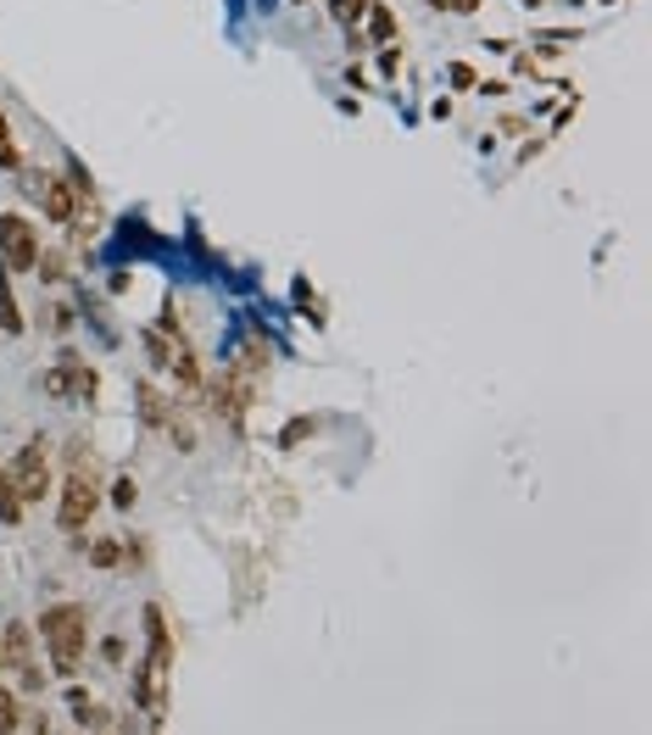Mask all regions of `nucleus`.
<instances>
[{
	"label": "nucleus",
	"instance_id": "obj_22",
	"mask_svg": "<svg viewBox=\"0 0 652 735\" xmlns=\"http://www.w3.org/2000/svg\"><path fill=\"white\" fill-rule=\"evenodd\" d=\"M0 479H7V474H0Z\"/></svg>",
	"mask_w": 652,
	"mask_h": 735
},
{
	"label": "nucleus",
	"instance_id": "obj_12",
	"mask_svg": "<svg viewBox=\"0 0 652 735\" xmlns=\"http://www.w3.org/2000/svg\"><path fill=\"white\" fill-rule=\"evenodd\" d=\"M34 273H39L45 284H62V279H67V257H62V252H45V245H39V262H34Z\"/></svg>",
	"mask_w": 652,
	"mask_h": 735
},
{
	"label": "nucleus",
	"instance_id": "obj_3",
	"mask_svg": "<svg viewBox=\"0 0 652 735\" xmlns=\"http://www.w3.org/2000/svg\"><path fill=\"white\" fill-rule=\"evenodd\" d=\"M7 490L28 507V502H39V497H51V446L34 434L28 446L12 457V468H7Z\"/></svg>",
	"mask_w": 652,
	"mask_h": 735
},
{
	"label": "nucleus",
	"instance_id": "obj_11",
	"mask_svg": "<svg viewBox=\"0 0 652 735\" xmlns=\"http://www.w3.org/2000/svg\"><path fill=\"white\" fill-rule=\"evenodd\" d=\"M362 23H368V34H374V39H385V45L396 39V17H391V12L380 7V0H368V12H362Z\"/></svg>",
	"mask_w": 652,
	"mask_h": 735
},
{
	"label": "nucleus",
	"instance_id": "obj_6",
	"mask_svg": "<svg viewBox=\"0 0 652 735\" xmlns=\"http://www.w3.org/2000/svg\"><path fill=\"white\" fill-rule=\"evenodd\" d=\"M0 652H7V674L34 663V624H7L0 629Z\"/></svg>",
	"mask_w": 652,
	"mask_h": 735
},
{
	"label": "nucleus",
	"instance_id": "obj_21",
	"mask_svg": "<svg viewBox=\"0 0 652 735\" xmlns=\"http://www.w3.org/2000/svg\"><path fill=\"white\" fill-rule=\"evenodd\" d=\"M0 674H7V652H0Z\"/></svg>",
	"mask_w": 652,
	"mask_h": 735
},
{
	"label": "nucleus",
	"instance_id": "obj_5",
	"mask_svg": "<svg viewBox=\"0 0 652 735\" xmlns=\"http://www.w3.org/2000/svg\"><path fill=\"white\" fill-rule=\"evenodd\" d=\"M34 189H39L45 218H51L57 229H73L78 223V184H73V173H39Z\"/></svg>",
	"mask_w": 652,
	"mask_h": 735
},
{
	"label": "nucleus",
	"instance_id": "obj_13",
	"mask_svg": "<svg viewBox=\"0 0 652 735\" xmlns=\"http://www.w3.org/2000/svg\"><path fill=\"white\" fill-rule=\"evenodd\" d=\"M0 168H7V173H17V168H23V151H17V139H12L7 112H0Z\"/></svg>",
	"mask_w": 652,
	"mask_h": 735
},
{
	"label": "nucleus",
	"instance_id": "obj_10",
	"mask_svg": "<svg viewBox=\"0 0 652 735\" xmlns=\"http://www.w3.org/2000/svg\"><path fill=\"white\" fill-rule=\"evenodd\" d=\"M0 329L7 334H23L28 323H23V313H17V302H12V279L0 273Z\"/></svg>",
	"mask_w": 652,
	"mask_h": 735
},
{
	"label": "nucleus",
	"instance_id": "obj_8",
	"mask_svg": "<svg viewBox=\"0 0 652 735\" xmlns=\"http://www.w3.org/2000/svg\"><path fill=\"white\" fill-rule=\"evenodd\" d=\"M84 558H89V568H123V541L118 535H96V541L84 547Z\"/></svg>",
	"mask_w": 652,
	"mask_h": 735
},
{
	"label": "nucleus",
	"instance_id": "obj_23",
	"mask_svg": "<svg viewBox=\"0 0 652 735\" xmlns=\"http://www.w3.org/2000/svg\"><path fill=\"white\" fill-rule=\"evenodd\" d=\"M78 735H84V730H78Z\"/></svg>",
	"mask_w": 652,
	"mask_h": 735
},
{
	"label": "nucleus",
	"instance_id": "obj_1",
	"mask_svg": "<svg viewBox=\"0 0 652 735\" xmlns=\"http://www.w3.org/2000/svg\"><path fill=\"white\" fill-rule=\"evenodd\" d=\"M39 641H45V658H51V674L67 685L84 674V652H89V613L84 602H51L39 608Z\"/></svg>",
	"mask_w": 652,
	"mask_h": 735
},
{
	"label": "nucleus",
	"instance_id": "obj_18",
	"mask_svg": "<svg viewBox=\"0 0 652 735\" xmlns=\"http://www.w3.org/2000/svg\"><path fill=\"white\" fill-rule=\"evenodd\" d=\"M307 429H312V424H307V418H296V424H291V429H285V446H296V440H302V434H307Z\"/></svg>",
	"mask_w": 652,
	"mask_h": 735
},
{
	"label": "nucleus",
	"instance_id": "obj_16",
	"mask_svg": "<svg viewBox=\"0 0 652 735\" xmlns=\"http://www.w3.org/2000/svg\"><path fill=\"white\" fill-rule=\"evenodd\" d=\"M107 502H112L118 513H128V507L139 502V490H134V479H118V485H112V497H107Z\"/></svg>",
	"mask_w": 652,
	"mask_h": 735
},
{
	"label": "nucleus",
	"instance_id": "obj_2",
	"mask_svg": "<svg viewBox=\"0 0 652 735\" xmlns=\"http://www.w3.org/2000/svg\"><path fill=\"white\" fill-rule=\"evenodd\" d=\"M96 507H101V474H96V463L67 468L62 497H57V524H62L67 535H84L89 518H96Z\"/></svg>",
	"mask_w": 652,
	"mask_h": 735
},
{
	"label": "nucleus",
	"instance_id": "obj_4",
	"mask_svg": "<svg viewBox=\"0 0 652 735\" xmlns=\"http://www.w3.org/2000/svg\"><path fill=\"white\" fill-rule=\"evenodd\" d=\"M34 262H39V229L23 212H0V268L34 273Z\"/></svg>",
	"mask_w": 652,
	"mask_h": 735
},
{
	"label": "nucleus",
	"instance_id": "obj_7",
	"mask_svg": "<svg viewBox=\"0 0 652 735\" xmlns=\"http://www.w3.org/2000/svg\"><path fill=\"white\" fill-rule=\"evenodd\" d=\"M134 396H139V418H146V429H168V418L179 413V407H173V402L162 396L157 384H139Z\"/></svg>",
	"mask_w": 652,
	"mask_h": 735
},
{
	"label": "nucleus",
	"instance_id": "obj_19",
	"mask_svg": "<svg viewBox=\"0 0 652 735\" xmlns=\"http://www.w3.org/2000/svg\"><path fill=\"white\" fill-rule=\"evenodd\" d=\"M101 658H107V663H123V641H118V635H112V641L101 647Z\"/></svg>",
	"mask_w": 652,
	"mask_h": 735
},
{
	"label": "nucleus",
	"instance_id": "obj_17",
	"mask_svg": "<svg viewBox=\"0 0 652 735\" xmlns=\"http://www.w3.org/2000/svg\"><path fill=\"white\" fill-rule=\"evenodd\" d=\"M45 329H51V334H67V329H73V307H51V313H45Z\"/></svg>",
	"mask_w": 652,
	"mask_h": 735
},
{
	"label": "nucleus",
	"instance_id": "obj_9",
	"mask_svg": "<svg viewBox=\"0 0 652 735\" xmlns=\"http://www.w3.org/2000/svg\"><path fill=\"white\" fill-rule=\"evenodd\" d=\"M23 719H28V713H23V697L12 691V685H0V735H17Z\"/></svg>",
	"mask_w": 652,
	"mask_h": 735
},
{
	"label": "nucleus",
	"instance_id": "obj_14",
	"mask_svg": "<svg viewBox=\"0 0 652 735\" xmlns=\"http://www.w3.org/2000/svg\"><path fill=\"white\" fill-rule=\"evenodd\" d=\"M12 674H17V697H39V691H45V669H39V658L23 663V669H12Z\"/></svg>",
	"mask_w": 652,
	"mask_h": 735
},
{
	"label": "nucleus",
	"instance_id": "obj_20",
	"mask_svg": "<svg viewBox=\"0 0 652 735\" xmlns=\"http://www.w3.org/2000/svg\"><path fill=\"white\" fill-rule=\"evenodd\" d=\"M28 719H34V730H28V735H51V724H45V713H28Z\"/></svg>",
	"mask_w": 652,
	"mask_h": 735
},
{
	"label": "nucleus",
	"instance_id": "obj_15",
	"mask_svg": "<svg viewBox=\"0 0 652 735\" xmlns=\"http://www.w3.org/2000/svg\"><path fill=\"white\" fill-rule=\"evenodd\" d=\"M362 12H368V0H330V17H335L341 28H357Z\"/></svg>",
	"mask_w": 652,
	"mask_h": 735
}]
</instances>
